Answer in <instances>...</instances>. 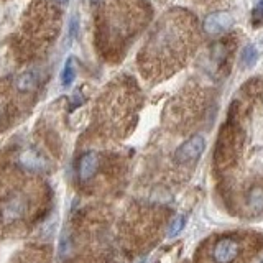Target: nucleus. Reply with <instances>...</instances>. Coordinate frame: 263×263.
Returning a JSON list of instances; mask_svg holds the SVG:
<instances>
[{
	"mask_svg": "<svg viewBox=\"0 0 263 263\" xmlns=\"http://www.w3.org/2000/svg\"><path fill=\"white\" fill-rule=\"evenodd\" d=\"M82 102H84V97H82L81 90H74V94L71 97V107L72 109H76V107L82 105Z\"/></svg>",
	"mask_w": 263,
	"mask_h": 263,
	"instance_id": "nucleus-15",
	"label": "nucleus"
},
{
	"mask_svg": "<svg viewBox=\"0 0 263 263\" xmlns=\"http://www.w3.org/2000/svg\"><path fill=\"white\" fill-rule=\"evenodd\" d=\"M58 2H60L61 5H64V4H68V2H69V0H58Z\"/></svg>",
	"mask_w": 263,
	"mask_h": 263,
	"instance_id": "nucleus-17",
	"label": "nucleus"
},
{
	"mask_svg": "<svg viewBox=\"0 0 263 263\" xmlns=\"http://www.w3.org/2000/svg\"><path fill=\"white\" fill-rule=\"evenodd\" d=\"M79 33V18L78 15H72L71 20H69V27H68V43L72 45V41L76 40Z\"/></svg>",
	"mask_w": 263,
	"mask_h": 263,
	"instance_id": "nucleus-13",
	"label": "nucleus"
},
{
	"mask_svg": "<svg viewBox=\"0 0 263 263\" xmlns=\"http://www.w3.org/2000/svg\"><path fill=\"white\" fill-rule=\"evenodd\" d=\"M249 205H252L253 209H263V187L253 189L249 196Z\"/></svg>",
	"mask_w": 263,
	"mask_h": 263,
	"instance_id": "nucleus-11",
	"label": "nucleus"
},
{
	"mask_svg": "<svg viewBox=\"0 0 263 263\" xmlns=\"http://www.w3.org/2000/svg\"><path fill=\"white\" fill-rule=\"evenodd\" d=\"M4 112H5V110H4V105L0 104V122H2V119H4Z\"/></svg>",
	"mask_w": 263,
	"mask_h": 263,
	"instance_id": "nucleus-16",
	"label": "nucleus"
},
{
	"mask_svg": "<svg viewBox=\"0 0 263 263\" xmlns=\"http://www.w3.org/2000/svg\"><path fill=\"white\" fill-rule=\"evenodd\" d=\"M74 79H76V64H74V58L69 56L64 63V68L61 72V84L63 87H69Z\"/></svg>",
	"mask_w": 263,
	"mask_h": 263,
	"instance_id": "nucleus-9",
	"label": "nucleus"
},
{
	"mask_svg": "<svg viewBox=\"0 0 263 263\" xmlns=\"http://www.w3.org/2000/svg\"><path fill=\"white\" fill-rule=\"evenodd\" d=\"M184 226H186V217H184V216H179V217H176L175 220H173V224L170 226V232H168V237H170V238L176 237L179 232H183Z\"/></svg>",
	"mask_w": 263,
	"mask_h": 263,
	"instance_id": "nucleus-12",
	"label": "nucleus"
},
{
	"mask_svg": "<svg viewBox=\"0 0 263 263\" xmlns=\"http://www.w3.org/2000/svg\"><path fill=\"white\" fill-rule=\"evenodd\" d=\"M36 72L35 71H25L22 72L18 78H16L15 81V87L18 92H30V90H33L36 87Z\"/></svg>",
	"mask_w": 263,
	"mask_h": 263,
	"instance_id": "nucleus-7",
	"label": "nucleus"
},
{
	"mask_svg": "<svg viewBox=\"0 0 263 263\" xmlns=\"http://www.w3.org/2000/svg\"><path fill=\"white\" fill-rule=\"evenodd\" d=\"M205 150V138L202 135H194L181 145L175 153V161L179 164H189L201 158Z\"/></svg>",
	"mask_w": 263,
	"mask_h": 263,
	"instance_id": "nucleus-2",
	"label": "nucleus"
},
{
	"mask_svg": "<svg viewBox=\"0 0 263 263\" xmlns=\"http://www.w3.org/2000/svg\"><path fill=\"white\" fill-rule=\"evenodd\" d=\"M23 214V202L18 196H13L10 197L5 204H4V209H2V217L5 222H13L18 217H22Z\"/></svg>",
	"mask_w": 263,
	"mask_h": 263,
	"instance_id": "nucleus-6",
	"label": "nucleus"
},
{
	"mask_svg": "<svg viewBox=\"0 0 263 263\" xmlns=\"http://www.w3.org/2000/svg\"><path fill=\"white\" fill-rule=\"evenodd\" d=\"M71 235L68 234V230H63V234L60 237V247H58V253H60V258H66L71 253Z\"/></svg>",
	"mask_w": 263,
	"mask_h": 263,
	"instance_id": "nucleus-10",
	"label": "nucleus"
},
{
	"mask_svg": "<svg viewBox=\"0 0 263 263\" xmlns=\"http://www.w3.org/2000/svg\"><path fill=\"white\" fill-rule=\"evenodd\" d=\"M99 168V155L96 152H87L81 156L79 160V178L82 181H89L96 175V171Z\"/></svg>",
	"mask_w": 263,
	"mask_h": 263,
	"instance_id": "nucleus-4",
	"label": "nucleus"
},
{
	"mask_svg": "<svg viewBox=\"0 0 263 263\" xmlns=\"http://www.w3.org/2000/svg\"><path fill=\"white\" fill-rule=\"evenodd\" d=\"M260 263H263V260H261V261H260Z\"/></svg>",
	"mask_w": 263,
	"mask_h": 263,
	"instance_id": "nucleus-18",
	"label": "nucleus"
},
{
	"mask_svg": "<svg viewBox=\"0 0 263 263\" xmlns=\"http://www.w3.org/2000/svg\"><path fill=\"white\" fill-rule=\"evenodd\" d=\"M211 255L214 263H234L240 255V242L230 235L220 237L214 243Z\"/></svg>",
	"mask_w": 263,
	"mask_h": 263,
	"instance_id": "nucleus-1",
	"label": "nucleus"
},
{
	"mask_svg": "<svg viewBox=\"0 0 263 263\" xmlns=\"http://www.w3.org/2000/svg\"><path fill=\"white\" fill-rule=\"evenodd\" d=\"M258 56H260V49L257 45H247L240 56V66L245 69L253 68L255 63L258 61Z\"/></svg>",
	"mask_w": 263,
	"mask_h": 263,
	"instance_id": "nucleus-8",
	"label": "nucleus"
},
{
	"mask_svg": "<svg viewBox=\"0 0 263 263\" xmlns=\"http://www.w3.org/2000/svg\"><path fill=\"white\" fill-rule=\"evenodd\" d=\"M20 164L30 171H43L46 168V161L35 150H25L20 155Z\"/></svg>",
	"mask_w": 263,
	"mask_h": 263,
	"instance_id": "nucleus-5",
	"label": "nucleus"
},
{
	"mask_svg": "<svg viewBox=\"0 0 263 263\" xmlns=\"http://www.w3.org/2000/svg\"><path fill=\"white\" fill-rule=\"evenodd\" d=\"M234 27V16L229 12H214L205 16L204 20V30L211 35H217V33H224L227 30H232Z\"/></svg>",
	"mask_w": 263,
	"mask_h": 263,
	"instance_id": "nucleus-3",
	"label": "nucleus"
},
{
	"mask_svg": "<svg viewBox=\"0 0 263 263\" xmlns=\"http://www.w3.org/2000/svg\"><path fill=\"white\" fill-rule=\"evenodd\" d=\"M252 23H253V27H260V25H263V0H260L258 5L253 8Z\"/></svg>",
	"mask_w": 263,
	"mask_h": 263,
	"instance_id": "nucleus-14",
	"label": "nucleus"
}]
</instances>
